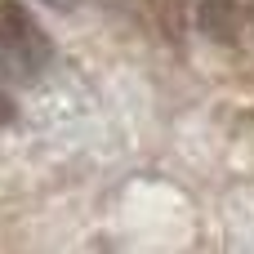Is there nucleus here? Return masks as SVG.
I'll return each instance as SVG.
<instances>
[{
	"mask_svg": "<svg viewBox=\"0 0 254 254\" xmlns=\"http://www.w3.org/2000/svg\"><path fill=\"white\" fill-rule=\"evenodd\" d=\"M0 58L18 76H40L54 58V40L36 22V13L18 0H0Z\"/></svg>",
	"mask_w": 254,
	"mask_h": 254,
	"instance_id": "1",
	"label": "nucleus"
},
{
	"mask_svg": "<svg viewBox=\"0 0 254 254\" xmlns=\"http://www.w3.org/2000/svg\"><path fill=\"white\" fill-rule=\"evenodd\" d=\"M196 27L219 40V45H232L246 27V4L241 0H201L196 4Z\"/></svg>",
	"mask_w": 254,
	"mask_h": 254,
	"instance_id": "2",
	"label": "nucleus"
},
{
	"mask_svg": "<svg viewBox=\"0 0 254 254\" xmlns=\"http://www.w3.org/2000/svg\"><path fill=\"white\" fill-rule=\"evenodd\" d=\"M13 121H18V103H13V94L0 89V125H13Z\"/></svg>",
	"mask_w": 254,
	"mask_h": 254,
	"instance_id": "3",
	"label": "nucleus"
},
{
	"mask_svg": "<svg viewBox=\"0 0 254 254\" xmlns=\"http://www.w3.org/2000/svg\"><path fill=\"white\" fill-rule=\"evenodd\" d=\"M45 9H58V13H71V9H80L85 0H40Z\"/></svg>",
	"mask_w": 254,
	"mask_h": 254,
	"instance_id": "4",
	"label": "nucleus"
}]
</instances>
